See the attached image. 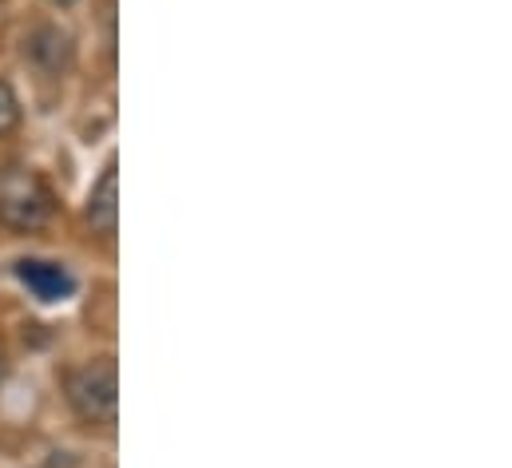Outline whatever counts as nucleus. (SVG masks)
<instances>
[{
    "label": "nucleus",
    "mask_w": 512,
    "mask_h": 468,
    "mask_svg": "<svg viewBox=\"0 0 512 468\" xmlns=\"http://www.w3.org/2000/svg\"><path fill=\"white\" fill-rule=\"evenodd\" d=\"M60 203L52 183L28 167V163H12L0 171V227L12 234H36L56 219Z\"/></svg>",
    "instance_id": "nucleus-1"
},
{
    "label": "nucleus",
    "mask_w": 512,
    "mask_h": 468,
    "mask_svg": "<svg viewBox=\"0 0 512 468\" xmlns=\"http://www.w3.org/2000/svg\"><path fill=\"white\" fill-rule=\"evenodd\" d=\"M64 393H68V405H72V413L80 421L116 425V413H120V369H116V357L104 353V357H92V361L76 365L64 377Z\"/></svg>",
    "instance_id": "nucleus-2"
},
{
    "label": "nucleus",
    "mask_w": 512,
    "mask_h": 468,
    "mask_svg": "<svg viewBox=\"0 0 512 468\" xmlns=\"http://www.w3.org/2000/svg\"><path fill=\"white\" fill-rule=\"evenodd\" d=\"M24 56L40 68V72H64L68 64H72V56H76V40H72V32L68 28H60V24H32L28 28V36H24Z\"/></svg>",
    "instance_id": "nucleus-3"
},
{
    "label": "nucleus",
    "mask_w": 512,
    "mask_h": 468,
    "mask_svg": "<svg viewBox=\"0 0 512 468\" xmlns=\"http://www.w3.org/2000/svg\"><path fill=\"white\" fill-rule=\"evenodd\" d=\"M88 227L100 238H116L120 231V163L108 159L92 195H88Z\"/></svg>",
    "instance_id": "nucleus-4"
},
{
    "label": "nucleus",
    "mask_w": 512,
    "mask_h": 468,
    "mask_svg": "<svg viewBox=\"0 0 512 468\" xmlns=\"http://www.w3.org/2000/svg\"><path fill=\"white\" fill-rule=\"evenodd\" d=\"M16 278L40 298V302H64L76 294V278L68 274V266L48 262V258H20L16 262Z\"/></svg>",
    "instance_id": "nucleus-5"
},
{
    "label": "nucleus",
    "mask_w": 512,
    "mask_h": 468,
    "mask_svg": "<svg viewBox=\"0 0 512 468\" xmlns=\"http://www.w3.org/2000/svg\"><path fill=\"white\" fill-rule=\"evenodd\" d=\"M20 127V96L8 80H0V135H12Z\"/></svg>",
    "instance_id": "nucleus-6"
},
{
    "label": "nucleus",
    "mask_w": 512,
    "mask_h": 468,
    "mask_svg": "<svg viewBox=\"0 0 512 468\" xmlns=\"http://www.w3.org/2000/svg\"><path fill=\"white\" fill-rule=\"evenodd\" d=\"M4 373H8V353L0 350V381H4Z\"/></svg>",
    "instance_id": "nucleus-7"
},
{
    "label": "nucleus",
    "mask_w": 512,
    "mask_h": 468,
    "mask_svg": "<svg viewBox=\"0 0 512 468\" xmlns=\"http://www.w3.org/2000/svg\"><path fill=\"white\" fill-rule=\"evenodd\" d=\"M52 4H60V8H68V4H76V0H52Z\"/></svg>",
    "instance_id": "nucleus-8"
}]
</instances>
